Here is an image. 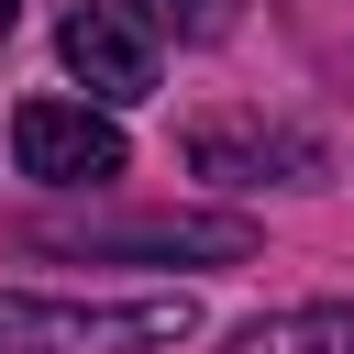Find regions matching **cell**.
Listing matches in <instances>:
<instances>
[{
	"label": "cell",
	"instance_id": "ba28073f",
	"mask_svg": "<svg viewBox=\"0 0 354 354\" xmlns=\"http://www.w3.org/2000/svg\"><path fill=\"white\" fill-rule=\"evenodd\" d=\"M11 22H22V0H0V44H11Z\"/></svg>",
	"mask_w": 354,
	"mask_h": 354
},
{
	"label": "cell",
	"instance_id": "8992f818",
	"mask_svg": "<svg viewBox=\"0 0 354 354\" xmlns=\"http://www.w3.org/2000/svg\"><path fill=\"white\" fill-rule=\"evenodd\" d=\"M232 354H354V299H310V310H266L232 332Z\"/></svg>",
	"mask_w": 354,
	"mask_h": 354
},
{
	"label": "cell",
	"instance_id": "6da1fadb",
	"mask_svg": "<svg viewBox=\"0 0 354 354\" xmlns=\"http://www.w3.org/2000/svg\"><path fill=\"white\" fill-rule=\"evenodd\" d=\"M188 332H199V299H22V288H0V354H155Z\"/></svg>",
	"mask_w": 354,
	"mask_h": 354
},
{
	"label": "cell",
	"instance_id": "52a82bcc",
	"mask_svg": "<svg viewBox=\"0 0 354 354\" xmlns=\"http://www.w3.org/2000/svg\"><path fill=\"white\" fill-rule=\"evenodd\" d=\"M144 22L177 33V44H221L232 33V0H144Z\"/></svg>",
	"mask_w": 354,
	"mask_h": 354
},
{
	"label": "cell",
	"instance_id": "3957f363",
	"mask_svg": "<svg viewBox=\"0 0 354 354\" xmlns=\"http://www.w3.org/2000/svg\"><path fill=\"white\" fill-rule=\"evenodd\" d=\"M55 44H66V77H77L100 111H133V100H155V22H133L122 0H77Z\"/></svg>",
	"mask_w": 354,
	"mask_h": 354
},
{
	"label": "cell",
	"instance_id": "5b68a950",
	"mask_svg": "<svg viewBox=\"0 0 354 354\" xmlns=\"http://www.w3.org/2000/svg\"><path fill=\"white\" fill-rule=\"evenodd\" d=\"M188 166L221 177V188H266V177L321 188V177H332V155H321L310 133H277V122H199V133H188Z\"/></svg>",
	"mask_w": 354,
	"mask_h": 354
},
{
	"label": "cell",
	"instance_id": "277c9868",
	"mask_svg": "<svg viewBox=\"0 0 354 354\" xmlns=\"http://www.w3.org/2000/svg\"><path fill=\"white\" fill-rule=\"evenodd\" d=\"M11 155L44 188H100V177H122V122L77 111V100H22L11 111Z\"/></svg>",
	"mask_w": 354,
	"mask_h": 354
},
{
	"label": "cell",
	"instance_id": "7a4b0ae2",
	"mask_svg": "<svg viewBox=\"0 0 354 354\" xmlns=\"http://www.w3.org/2000/svg\"><path fill=\"white\" fill-rule=\"evenodd\" d=\"M33 243H55V254H210V266H243V254H254V221H199V210H88V221H33Z\"/></svg>",
	"mask_w": 354,
	"mask_h": 354
}]
</instances>
